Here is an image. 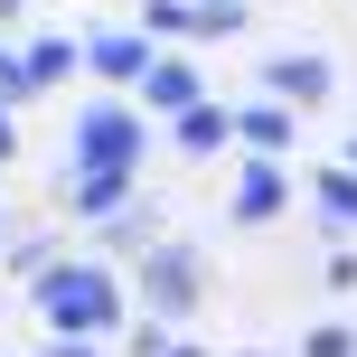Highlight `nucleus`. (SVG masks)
<instances>
[{"label": "nucleus", "mask_w": 357, "mask_h": 357, "mask_svg": "<svg viewBox=\"0 0 357 357\" xmlns=\"http://www.w3.org/2000/svg\"><path fill=\"white\" fill-rule=\"evenodd\" d=\"M226 142H235V104H216V94L188 104V113H169V151L178 160H216Z\"/></svg>", "instance_id": "nucleus-7"}, {"label": "nucleus", "mask_w": 357, "mask_h": 357, "mask_svg": "<svg viewBox=\"0 0 357 357\" xmlns=\"http://www.w3.org/2000/svg\"><path fill=\"white\" fill-rule=\"evenodd\" d=\"M10 235H19V226H10V207H0V254H10Z\"/></svg>", "instance_id": "nucleus-24"}, {"label": "nucleus", "mask_w": 357, "mask_h": 357, "mask_svg": "<svg viewBox=\"0 0 357 357\" xmlns=\"http://www.w3.org/2000/svg\"><path fill=\"white\" fill-rule=\"evenodd\" d=\"M85 66L104 75V85H142L151 38H142V29H94V38H85Z\"/></svg>", "instance_id": "nucleus-8"}, {"label": "nucleus", "mask_w": 357, "mask_h": 357, "mask_svg": "<svg viewBox=\"0 0 357 357\" xmlns=\"http://www.w3.org/2000/svg\"><path fill=\"white\" fill-rule=\"evenodd\" d=\"M142 160H151V123H142V104H123V94H94V104H75L66 169H142Z\"/></svg>", "instance_id": "nucleus-2"}, {"label": "nucleus", "mask_w": 357, "mask_h": 357, "mask_svg": "<svg viewBox=\"0 0 357 357\" xmlns=\"http://www.w3.org/2000/svg\"><path fill=\"white\" fill-rule=\"evenodd\" d=\"M264 94H273V104H291V113H320L329 94H339L329 47H282V56H264Z\"/></svg>", "instance_id": "nucleus-4"}, {"label": "nucleus", "mask_w": 357, "mask_h": 357, "mask_svg": "<svg viewBox=\"0 0 357 357\" xmlns=\"http://www.w3.org/2000/svg\"><path fill=\"white\" fill-rule=\"evenodd\" d=\"M282 207H291V178H282V160H264V151H254V160L235 169V188H226V216H235V226H273Z\"/></svg>", "instance_id": "nucleus-6"}, {"label": "nucleus", "mask_w": 357, "mask_h": 357, "mask_svg": "<svg viewBox=\"0 0 357 357\" xmlns=\"http://www.w3.org/2000/svg\"><path fill=\"white\" fill-rule=\"evenodd\" d=\"M142 38H151V47H178V38H197L188 0H142Z\"/></svg>", "instance_id": "nucleus-14"}, {"label": "nucleus", "mask_w": 357, "mask_h": 357, "mask_svg": "<svg viewBox=\"0 0 357 357\" xmlns=\"http://www.w3.org/2000/svg\"><path fill=\"white\" fill-rule=\"evenodd\" d=\"M310 207H320L339 235H357V169H320L310 178Z\"/></svg>", "instance_id": "nucleus-13"}, {"label": "nucleus", "mask_w": 357, "mask_h": 357, "mask_svg": "<svg viewBox=\"0 0 357 357\" xmlns=\"http://www.w3.org/2000/svg\"><path fill=\"white\" fill-rule=\"evenodd\" d=\"M178 348V320H132V357H169Z\"/></svg>", "instance_id": "nucleus-18"}, {"label": "nucleus", "mask_w": 357, "mask_h": 357, "mask_svg": "<svg viewBox=\"0 0 357 357\" xmlns=\"http://www.w3.org/2000/svg\"><path fill=\"white\" fill-rule=\"evenodd\" d=\"M301 357H357V329H348V320H320V329L301 339Z\"/></svg>", "instance_id": "nucleus-17"}, {"label": "nucleus", "mask_w": 357, "mask_h": 357, "mask_svg": "<svg viewBox=\"0 0 357 357\" xmlns=\"http://www.w3.org/2000/svg\"><path fill=\"white\" fill-rule=\"evenodd\" d=\"M66 207L85 216V226L123 216V207H132V169H66Z\"/></svg>", "instance_id": "nucleus-9"}, {"label": "nucleus", "mask_w": 357, "mask_h": 357, "mask_svg": "<svg viewBox=\"0 0 357 357\" xmlns=\"http://www.w3.org/2000/svg\"><path fill=\"white\" fill-rule=\"evenodd\" d=\"M169 357H207V348H188V339H178V348H169Z\"/></svg>", "instance_id": "nucleus-25"}, {"label": "nucleus", "mask_w": 357, "mask_h": 357, "mask_svg": "<svg viewBox=\"0 0 357 357\" xmlns=\"http://www.w3.org/2000/svg\"><path fill=\"white\" fill-rule=\"evenodd\" d=\"M19 10H29V0H0V29H10V19H19Z\"/></svg>", "instance_id": "nucleus-23"}, {"label": "nucleus", "mask_w": 357, "mask_h": 357, "mask_svg": "<svg viewBox=\"0 0 357 357\" xmlns=\"http://www.w3.org/2000/svg\"><path fill=\"white\" fill-rule=\"evenodd\" d=\"M188 19H197V38H235L245 29V0H188Z\"/></svg>", "instance_id": "nucleus-16"}, {"label": "nucleus", "mask_w": 357, "mask_h": 357, "mask_svg": "<svg viewBox=\"0 0 357 357\" xmlns=\"http://www.w3.org/2000/svg\"><path fill=\"white\" fill-rule=\"evenodd\" d=\"M29 301H38V320H47V339H113L123 329V273L104 264V254H56L47 273L29 282Z\"/></svg>", "instance_id": "nucleus-1"}, {"label": "nucleus", "mask_w": 357, "mask_h": 357, "mask_svg": "<svg viewBox=\"0 0 357 357\" xmlns=\"http://www.w3.org/2000/svg\"><path fill=\"white\" fill-rule=\"evenodd\" d=\"M38 357H104V339H47Z\"/></svg>", "instance_id": "nucleus-20"}, {"label": "nucleus", "mask_w": 357, "mask_h": 357, "mask_svg": "<svg viewBox=\"0 0 357 357\" xmlns=\"http://www.w3.org/2000/svg\"><path fill=\"white\" fill-rule=\"evenodd\" d=\"M151 104V123H169V113H188V104H207V75L188 66L178 47H151V66H142V85H132Z\"/></svg>", "instance_id": "nucleus-5"}, {"label": "nucleus", "mask_w": 357, "mask_h": 357, "mask_svg": "<svg viewBox=\"0 0 357 357\" xmlns=\"http://www.w3.org/2000/svg\"><path fill=\"white\" fill-rule=\"evenodd\" d=\"M0 160H19V123H10V104H0Z\"/></svg>", "instance_id": "nucleus-21"}, {"label": "nucleus", "mask_w": 357, "mask_h": 357, "mask_svg": "<svg viewBox=\"0 0 357 357\" xmlns=\"http://www.w3.org/2000/svg\"><path fill=\"white\" fill-rule=\"evenodd\" d=\"M56 254H66V245H56V235H10V254H0V264H10L19 282H38V273L56 264Z\"/></svg>", "instance_id": "nucleus-15"}, {"label": "nucleus", "mask_w": 357, "mask_h": 357, "mask_svg": "<svg viewBox=\"0 0 357 357\" xmlns=\"http://www.w3.org/2000/svg\"><path fill=\"white\" fill-rule=\"evenodd\" d=\"M235 142L273 160V151H291V142H301V113H291V104H273V94H264V104H235Z\"/></svg>", "instance_id": "nucleus-10"}, {"label": "nucleus", "mask_w": 357, "mask_h": 357, "mask_svg": "<svg viewBox=\"0 0 357 357\" xmlns=\"http://www.w3.org/2000/svg\"><path fill=\"white\" fill-rule=\"evenodd\" d=\"M19 66H29V85L47 94V85H66V75L85 66V38H29V47H19Z\"/></svg>", "instance_id": "nucleus-11"}, {"label": "nucleus", "mask_w": 357, "mask_h": 357, "mask_svg": "<svg viewBox=\"0 0 357 357\" xmlns=\"http://www.w3.org/2000/svg\"><path fill=\"white\" fill-rule=\"evenodd\" d=\"M142 301H151V320H197V301H207V254L160 235V245L142 254Z\"/></svg>", "instance_id": "nucleus-3"}, {"label": "nucleus", "mask_w": 357, "mask_h": 357, "mask_svg": "<svg viewBox=\"0 0 357 357\" xmlns=\"http://www.w3.org/2000/svg\"><path fill=\"white\" fill-rule=\"evenodd\" d=\"M339 169H357V132H348V142H339Z\"/></svg>", "instance_id": "nucleus-22"}, {"label": "nucleus", "mask_w": 357, "mask_h": 357, "mask_svg": "<svg viewBox=\"0 0 357 357\" xmlns=\"http://www.w3.org/2000/svg\"><path fill=\"white\" fill-rule=\"evenodd\" d=\"M29 94L38 85H29V66H19V47H0V104H29Z\"/></svg>", "instance_id": "nucleus-19"}, {"label": "nucleus", "mask_w": 357, "mask_h": 357, "mask_svg": "<svg viewBox=\"0 0 357 357\" xmlns=\"http://www.w3.org/2000/svg\"><path fill=\"white\" fill-rule=\"evenodd\" d=\"M151 245H160V207H142V197H132L123 216H104V264H113V254H132V264H142Z\"/></svg>", "instance_id": "nucleus-12"}]
</instances>
